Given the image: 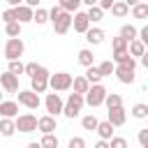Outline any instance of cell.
Wrapping results in <instances>:
<instances>
[{
	"label": "cell",
	"mask_w": 148,
	"mask_h": 148,
	"mask_svg": "<svg viewBox=\"0 0 148 148\" xmlns=\"http://www.w3.org/2000/svg\"><path fill=\"white\" fill-rule=\"evenodd\" d=\"M104 104H106V109L120 106V104H123V97H120V95H116V92H109V95H106V99H104Z\"/></svg>",
	"instance_id": "1f68e13d"
},
{
	"label": "cell",
	"mask_w": 148,
	"mask_h": 148,
	"mask_svg": "<svg viewBox=\"0 0 148 148\" xmlns=\"http://www.w3.org/2000/svg\"><path fill=\"white\" fill-rule=\"evenodd\" d=\"M106 118L113 123V127H120V125H125V120H127V113H125V109H123V104H120V106H113V109H109V111H106Z\"/></svg>",
	"instance_id": "4fadbf2b"
},
{
	"label": "cell",
	"mask_w": 148,
	"mask_h": 148,
	"mask_svg": "<svg viewBox=\"0 0 148 148\" xmlns=\"http://www.w3.org/2000/svg\"><path fill=\"white\" fill-rule=\"evenodd\" d=\"M132 116L134 118H148V104H143V102H139V104H134L132 106Z\"/></svg>",
	"instance_id": "83f0119b"
},
{
	"label": "cell",
	"mask_w": 148,
	"mask_h": 148,
	"mask_svg": "<svg viewBox=\"0 0 148 148\" xmlns=\"http://www.w3.org/2000/svg\"><path fill=\"white\" fill-rule=\"evenodd\" d=\"M86 39H88V44H102L104 42V30L102 28H88L86 30Z\"/></svg>",
	"instance_id": "e0dca14e"
},
{
	"label": "cell",
	"mask_w": 148,
	"mask_h": 148,
	"mask_svg": "<svg viewBox=\"0 0 148 148\" xmlns=\"http://www.w3.org/2000/svg\"><path fill=\"white\" fill-rule=\"evenodd\" d=\"M37 130H39L42 134H49V132H56V116H51V113H46V116H42V118H39V123H37Z\"/></svg>",
	"instance_id": "5bb4252c"
},
{
	"label": "cell",
	"mask_w": 148,
	"mask_h": 148,
	"mask_svg": "<svg viewBox=\"0 0 148 148\" xmlns=\"http://www.w3.org/2000/svg\"><path fill=\"white\" fill-rule=\"evenodd\" d=\"M44 106H46V111H49L51 116H60V113H62V109H65V102H62V97L53 90V92H49V95H46Z\"/></svg>",
	"instance_id": "ba28073f"
},
{
	"label": "cell",
	"mask_w": 148,
	"mask_h": 148,
	"mask_svg": "<svg viewBox=\"0 0 148 148\" xmlns=\"http://www.w3.org/2000/svg\"><path fill=\"white\" fill-rule=\"evenodd\" d=\"M0 102H2V92H0Z\"/></svg>",
	"instance_id": "f907efd6"
},
{
	"label": "cell",
	"mask_w": 148,
	"mask_h": 148,
	"mask_svg": "<svg viewBox=\"0 0 148 148\" xmlns=\"http://www.w3.org/2000/svg\"><path fill=\"white\" fill-rule=\"evenodd\" d=\"M125 2H127L130 7H134V5H136V2H141V0H125Z\"/></svg>",
	"instance_id": "c3c4849f"
},
{
	"label": "cell",
	"mask_w": 148,
	"mask_h": 148,
	"mask_svg": "<svg viewBox=\"0 0 148 148\" xmlns=\"http://www.w3.org/2000/svg\"><path fill=\"white\" fill-rule=\"evenodd\" d=\"M139 39L146 44V49H148V25H143L141 30H139Z\"/></svg>",
	"instance_id": "b9f144b4"
},
{
	"label": "cell",
	"mask_w": 148,
	"mask_h": 148,
	"mask_svg": "<svg viewBox=\"0 0 148 148\" xmlns=\"http://www.w3.org/2000/svg\"><path fill=\"white\" fill-rule=\"evenodd\" d=\"M16 132V120L14 118H2L0 120V134L2 136H12Z\"/></svg>",
	"instance_id": "d6986e66"
},
{
	"label": "cell",
	"mask_w": 148,
	"mask_h": 148,
	"mask_svg": "<svg viewBox=\"0 0 148 148\" xmlns=\"http://www.w3.org/2000/svg\"><path fill=\"white\" fill-rule=\"evenodd\" d=\"M106 95H109V90H106L102 83H90V88H88V92H86V104H90V106H102L104 99H106Z\"/></svg>",
	"instance_id": "7a4b0ae2"
},
{
	"label": "cell",
	"mask_w": 148,
	"mask_h": 148,
	"mask_svg": "<svg viewBox=\"0 0 148 148\" xmlns=\"http://www.w3.org/2000/svg\"><path fill=\"white\" fill-rule=\"evenodd\" d=\"M113 2H116V0H97V5H99L104 12H106V9H111V7H113Z\"/></svg>",
	"instance_id": "7bdbcfd3"
},
{
	"label": "cell",
	"mask_w": 148,
	"mask_h": 148,
	"mask_svg": "<svg viewBox=\"0 0 148 148\" xmlns=\"http://www.w3.org/2000/svg\"><path fill=\"white\" fill-rule=\"evenodd\" d=\"M132 16L134 18H148V5L146 2H136L132 7Z\"/></svg>",
	"instance_id": "4316f807"
},
{
	"label": "cell",
	"mask_w": 148,
	"mask_h": 148,
	"mask_svg": "<svg viewBox=\"0 0 148 148\" xmlns=\"http://www.w3.org/2000/svg\"><path fill=\"white\" fill-rule=\"evenodd\" d=\"M141 65L148 69V49H146V51H143V56H141Z\"/></svg>",
	"instance_id": "f6af8a7d"
},
{
	"label": "cell",
	"mask_w": 148,
	"mask_h": 148,
	"mask_svg": "<svg viewBox=\"0 0 148 148\" xmlns=\"http://www.w3.org/2000/svg\"><path fill=\"white\" fill-rule=\"evenodd\" d=\"M0 86L5 88V92H18V74L7 69L5 74H0Z\"/></svg>",
	"instance_id": "8fae6325"
},
{
	"label": "cell",
	"mask_w": 148,
	"mask_h": 148,
	"mask_svg": "<svg viewBox=\"0 0 148 148\" xmlns=\"http://www.w3.org/2000/svg\"><path fill=\"white\" fill-rule=\"evenodd\" d=\"M9 72L14 74H25V65L21 60H9Z\"/></svg>",
	"instance_id": "d590c367"
},
{
	"label": "cell",
	"mask_w": 148,
	"mask_h": 148,
	"mask_svg": "<svg viewBox=\"0 0 148 148\" xmlns=\"http://www.w3.org/2000/svg\"><path fill=\"white\" fill-rule=\"evenodd\" d=\"M72 88L76 90V92H88V88H90V81L86 79V76H74V83H72Z\"/></svg>",
	"instance_id": "44dd1931"
},
{
	"label": "cell",
	"mask_w": 148,
	"mask_h": 148,
	"mask_svg": "<svg viewBox=\"0 0 148 148\" xmlns=\"http://www.w3.org/2000/svg\"><path fill=\"white\" fill-rule=\"evenodd\" d=\"M18 104H23L25 109H37L39 106V92L30 90H18Z\"/></svg>",
	"instance_id": "30bf717a"
},
{
	"label": "cell",
	"mask_w": 148,
	"mask_h": 148,
	"mask_svg": "<svg viewBox=\"0 0 148 148\" xmlns=\"http://www.w3.org/2000/svg\"><path fill=\"white\" fill-rule=\"evenodd\" d=\"M86 79H88L90 83H99V81H102L104 76L99 74V69H97L95 65H90V67H86Z\"/></svg>",
	"instance_id": "484cf974"
},
{
	"label": "cell",
	"mask_w": 148,
	"mask_h": 148,
	"mask_svg": "<svg viewBox=\"0 0 148 148\" xmlns=\"http://www.w3.org/2000/svg\"><path fill=\"white\" fill-rule=\"evenodd\" d=\"M39 146H44V148H58V136H53V132H49V134L42 136Z\"/></svg>",
	"instance_id": "f546056e"
},
{
	"label": "cell",
	"mask_w": 148,
	"mask_h": 148,
	"mask_svg": "<svg viewBox=\"0 0 148 148\" xmlns=\"http://www.w3.org/2000/svg\"><path fill=\"white\" fill-rule=\"evenodd\" d=\"M95 132L99 134V139H111L116 130H113V123H111V120L106 118V120H102V123L97 125V130H95Z\"/></svg>",
	"instance_id": "ac0fdd59"
},
{
	"label": "cell",
	"mask_w": 148,
	"mask_h": 148,
	"mask_svg": "<svg viewBox=\"0 0 148 148\" xmlns=\"http://www.w3.org/2000/svg\"><path fill=\"white\" fill-rule=\"evenodd\" d=\"M37 25H42V23H46V21H51L49 18V12L46 9H42V7H37V12H35V18H32Z\"/></svg>",
	"instance_id": "836d02e7"
},
{
	"label": "cell",
	"mask_w": 148,
	"mask_h": 148,
	"mask_svg": "<svg viewBox=\"0 0 148 148\" xmlns=\"http://www.w3.org/2000/svg\"><path fill=\"white\" fill-rule=\"evenodd\" d=\"M23 51H25V46H23L21 37H9V39H7V44H5V56H7V60H18V58L23 56Z\"/></svg>",
	"instance_id": "52a82bcc"
},
{
	"label": "cell",
	"mask_w": 148,
	"mask_h": 148,
	"mask_svg": "<svg viewBox=\"0 0 148 148\" xmlns=\"http://www.w3.org/2000/svg\"><path fill=\"white\" fill-rule=\"evenodd\" d=\"M72 25L76 32H83L90 28V18H88V12H74V18H72Z\"/></svg>",
	"instance_id": "7c38bea8"
},
{
	"label": "cell",
	"mask_w": 148,
	"mask_h": 148,
	"mask_svg": "<svg viewBox=\"0 0 148 148\" xmlns=\"http://www.w3.org/2000/svg\"><path fill=\"white\" fill-rule=\"evenodd\" d=\"M37 123H39V118L37 116H32V113H23V116H16V130L18 132H35L37 130Z\"/></svg>",
	"instance_id": "9c48e42d"
},
{
	"label": "cell",
	"mask_w": 148,
	"mask_h": 148,
	"mask_svg": "<svg viewBox=\"0 0 148 148\" xmlns=\"http://www.w3.org/2000/svg\"><path fill=\"white\" fill-rule=\"evenodd\" d=\"M23 2H25V5H30V7H39V2H42V0H23Z\"/></svg>",
	"instance_id": "bcb514c9"
},
{
	"label": "cell",
	"mask_w": 148,
	"mask_h": 148,
	"mask_svg": "<svg viewBox=\"0 0 148 148\" xmlns=\"http://www.w3.org/2000/svg\"><path fill=\"white\" fill-rule=\"evenodd\" d=\"M83 104H86V95L83 92H72L69 97H67V102H65V109H62V116H67V118H76L79 113H81V109H83Z\"/></svg>",
	"instance_id": "6da1fadb"
},
{
	"label": "cell",
	"mask_w": 148,
	"mask_h": 148,
	"mask_svg": "<svg viewBox=\"0 0 148 148\" xmlns=\"http://www.w3.org/2000/svg\"><path fill=\"white\" fill-rule=\"evenodd\" d=\"M81 125H83V130H97V125H99V120L95 118V116H83L81 118Z\"/></svg>",
	"instance_id": "d6a6232c"
},
{
	"label": "cell",
	"mask_w": 148,
	"mask_h": 148,
	"mask_svg": "<svg viewBox=\"0 0 148 148\" xmlns=\"http://www.w3.org/2000/svg\"><path fill=\"white\" fill-rule=\"evenodd\" d=\"M0 116L2 118H16L18 116V104L16 102H0Z\"/></svg>",
	"instance_id": "2e32d148"
},
{
	"label": "cell",
	"mask_w": 148,
	"mask_h": 148,
	"mask_svg": "<svg viewBox=\"0 0 148 148\" xmlns=\"http://www.w3.org/2000/svg\"><path fill=\"white\" fill-rule=\"evenodd\" d=\"M49 76H51V72H49L46 67H42V65H39L37 74H35V76H30V88H32L35 92H44V90L49 88Z\"/></svg>",
	"instance_id": "8992f818"
},
{
	"label": "cell",
	"mask_w": 148,
	"mask_h": 148,
	"mask_svg": "<svg viewBox=\"0 0 148 148\" xmlns=\"http://www.w3.org/2000/svg\"><path fill=\"white\" fill-rule=\"evenodd\" d=\"M143 51H146V44H143L139 37L130 42V56H139V58H141V56H143Z\"/></svg>",
	"instance_id": "d4e9b609"
},
{
	"label": "cell",
	"mask_w": 148,
	"mask_h": 148,
	"mask_svg": "<svg viewBox=\"0 0 148 148\" xmlns=\"http://www.w3.org/2000/svg\"><path fill=\"white\" fill-rule=\"evenodd\" d=\"M95 148H109V139H99V141L95 143Z\"/></svg>",
	"instance_id": "ee69618b"
},
{
	"label": "cell",
	"mask_w": 148,
	"mask_h": 148,
	"mask_svg": "<svg viewBox=\"0 0 148 148\" xmlns=\"http://www.w3.org/2000/svg\"><path fill=\"white\" fill-rule=\"evenodd\" d=\"M7 5L9 7H18V5H23V0H7Z\"/></svg>",
	"instance_id": "7dc6e473"
},
{
	"label": "cell",
	"mask_w": 148,
	"mask_h": 148,
	"mask_svg": "<svg viewBox=\"0 0 148 148\" xmlns=\"http://www.w3.org/2000/svg\"><path fill=\"white\" fill-rule=\"evenodd\" d=\"M127 12H130V5H127L125 0H116V2H113V7H111V14H113L116 18L127 16Z\"/></svg>",
	"instance_id": "ffe728a7"
},
{
	"label": "cell",
	"mask_w": 148,
	"mask_h": 148,
	"mask_svg": "<svg viewBox=\"0 0 148 148\" xmlns=\"http://www.w3.org/2000/svg\"><path fill=\"white\" fill-rule=\"evenodd\" d=\"M83 146H86V141L81 136H72L69 139V148H83Z\"/></svg>",
	"instance_id": "ab89813d"
},
{
	"label": "cell",
	"mask_w": 148,
	"mask_h": 148,
	"mask_svg": "<svg viewBox=\"0 0 148 148\" xmlns=\"http://www.w3.org/2000/svg\"><path fill=\"white\" fill-rule=\"evenodd\" d=\"M134 72H136V62H134V58L130 60V62H116V76H118V81L120 83H134Z\"/></svg>",
	"instance_id": "3957f363"
},
{
	"label": "cell",
	"mask_w": 148,
	"mask_h": 148,
	"mask_svg": "<svg viewBox=\"0 0 148 148\" xmlns=\"http://www.w3.org/2000/svg\"><path fill=\"white\" fill-rule=\"evenodd\" d=\"M72 83H74V79H72V74H67V72H56V74L49 76V88H53L56 92L69 90Z\"/></svg>",
	"instance_id": "277c9868"
},
{
	"label": "cell",
	"mask_w": 148,
	"mask_h": 148,
	"mask_svg": "<svg viewBox=\"0 0 148 148\" xmlns=\"http://www.w3.org/2000/svg\"><path fill=\"white\" fill-rule=\"evenodd\" d=\"M109 146H111V148H127V141H125L123 136H111V139H109Z\"/></svg>",
	"instance_id": "74e56055"
},
{
	"label": "cell",
	"mask_w": 148,
	"mask_h": 148,
	"mask_svg": "<svg viewBox=\"0 0 148 148\" xmlns=\"http://www.w3.org/2000/svg\"><path fill=\"white\" fill-rule=\"evenodd\" d=\"M83 5H88V7H90V5H97V0H83Z\"/></svg>",
	"instance_id": "681fc988"
},
{
	"label": "cell",
	"mask_w": 148,
	"mask_h": 148,
	"mask_svg": "<svg viewBox=\"0 0 148 148\" xmlns=\"http://www.w3.org/2000/svg\"><path fill=\"white\" fill-rule=\"evenodd\" d=\"M120 37H125L127 42H132V39H136V37H139V30H136L134 25H130V23H125V25L120 28Z\"/></svg>",
	"instance_id": "cb8c5ba5"
},
{
	"label": "cell",
	"mask_w": 148,
	"mask_h": 148,
	"mask_svg": "<svg viewBox=\"0 0 148 148\" xmlns=\"http://www.w3.org/2000/svg\"><path fill=\"white\" fill-rule=\"evenodd\" d=\"M88 18H90L92 23L102 21V18H104V9H102L99 5H90V7H88Z\"/></svg>",
	"instance_id": "7402d4cb"
},
{
	"label": "cell",
	"mask_w": 148,
	"mask_h": 148,
	"mask_svg": "<svg viewBox=\"0 0 148 148\" xmlns=\"http://www.w3.org/2000/svg\"><path fill=\"white\" fill-rule=\"evenodd\" d=\"M97 69H99V74H102V76H111V74L116 72V65H113L111 60H104V62H99V67H97Z\"/></svg>",
	"instance_id": "4dcf8cb0"
},
{
	"label": "cell",
	"mask_w": 148,
	"mask_h": 148,
	"mask_svg": "<svg viewBox=\"0 0 148 148\" xmlns=\"http://www.w3.org/2000/svg\"><path fill=\"white\" fill-rule=\"evenodd\" d=\"M79 62H81L83 67H90V65H92V51H90V49H81V51H79Z\"/></svg>",
	"instance_id": "f1b7e54d"
},
{
	"label": "cell",
	"mask_w": 148,
	"mask_h": 148,
	"mask_svg": "<svg viewBox=\"0 0 148 148\" xmlns=\"http://www.w3.org/2000/svg\"><path fill=\"white\" fill-rule=\"evenodd\" d=\"M0 16H2V21H5V23H9V21H18V18H16V7H12V9H5Z\"/></svg>",
	"instance_id": "8d00e7d4"
},
{
	"label": "cell",
	"mask_w": 148,
	"mask_h": 148,
	"mask_svg": "<svg viewBox=\"0 0 148 148\" xmlns=\"http://www.w3.org/2000/svg\"><path fill=\"white\" fill-rule=\"evenodd\" d=\"M72 18H74V16H72V12L62 9L58 16H53V18H51V23H53V32H56V35H65V32L72 28Z\"/></svg>",
	"instance_id": "5b68a950"
},
{
	"label": "cell",
	"mask_w": 148,
	"mask_h": 148,
	"mask_svg": "<svg viewBox=\"0 0 148 148\" xmlns=\"http://www.w3.org/2000/svg\"><path fill=\"white\" fill-rule=\"evenodd\" d=\"M21 21H9V23H5V32H7V37H18L21 35Z\"/></svg>",
	"instance_id": "603a6c76"
},
{
	"label": "cell",
	"mask_w": 148,
	"mask_h": 148,
	"mask_svg": "<svg viewBox=\"0 0 148 148\" xmlns=\"http://www.w3.org/2000/svg\"><path fill=\"white\" fill-rule=\"evenodd\" d=\"M83 0H60V5H62V9H67V12H79V5H81Z\"/></svg>",
	"instance_id": "e575fe53"
},
{
	"label": "cell",
	"mask_w": 148,
	"mask_h": 148,
	"mask_svg": "<svg viewBox=\"0 0 148 148\" xmlns=\"http://www.w3.org/2000/svg\"><path fill=\"white\" fill-rule=\"evenodd\" d=\"M16 18H18L21 23H30V21L35 18L32 7H30V5H25V2H23V5H18V7H16Z\"/></svg>",
	"instance_id": "9a60e30c"
},
{
	"label": "cell",
	"mask_w": 148,
	"mask_h": 148,
	"mask_svg": "<svg viewBox=\"0 0 148 148\" xmlns=\"http://www.w3.org/2000/svg\"><path fill=\"white\" fill-rule=\"evenodd\" d=\"M136 139H139V143H141V148H148V130H139V134H136Z\"/></svg>",
	"instance_id": "f35d334b"
},
{
	"label": "cell",
	"mask_w": 148,
	"mask_h": 148,
	"mask_svg": "<svg viewBox=\"0 0 148 148\" xmlns=\"http://www.w3.org/2000/svg\"><path fill=\"white\" fill-rule=\"evenodd\" d=\"M37 69H39V65H37V62H28V65H25V74H28V76H35V74H37Z\"/></svg>",
	"instance_id": "60d3db41"
}]
</instances>
